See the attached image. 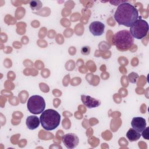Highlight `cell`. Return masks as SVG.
<instances>
[{
  "mask_svg": "<svg viewBox=\"0 0 149 149\" xmlns=\"http://www.w3.org/2000/svg\"><path fill=\"white\" fill-rule=\"evenodd\" d=\"M113 17L119 25L130 27L138 19L139 13L134 6L126 2L119 5Z\"/></svg>",
  "mask_w": 149,
  "mask_h": 149,
  "instance_id": "obj_1",
  "label": "cell"
},
{
  "mask_svg": "<svg viewBox=\"0 0 149 149\" xmlns=\"http://www.w3.org/2000/svg\"><path fill=\"white\" fill-rule=\"evenodd\" d=\"M40 120L42 127L45 130L50 131L59 126L61 122V115L54 109H48L42 112Z\"/></svg>",
  "mask_w": 149,
  "mask_h": 149,
  "instance_id": "obj_2",
  "label": "cell"
},
{
  "mask_svg": "<svg viewBox=\"0 0 149 149\" xmlns=\"http://www.w3.org/2000/svg\"><path fill=\"white\" fill-rule=\"evenodd\" d=\"M113 44L120 51H126L134 43V38L129 31L122 30L115 33L112 38Z\"/></svg>",
  "mask_w": 149,
  "mask_h": 149,
  "instance_id": "obj_3",
  "label": "cell"
},
{
  "mask_svg": "<svg viewBox=\"0 0 149 149\" xmlns=\"http://www.w3.org/2000/svg\"><path fill=\"white\" fill-rule=\"evenodd\" d=\"M130 33L133 38L141 40L146 37L148 31L147 22L141 19H137L130 27Z\"/></svg>",
  "mask_w": 149,
  "mask_h": 149,
  "instance_id": "obj_4",
  "label": "cell"
},
{
  "mask_svg": "<svg viewBox=\"0 0 149 149\" xmlns=\"http://www.w3.org/2000/svg\"><path fill=\"white\" fill-rule=\"evenodd\" d=\"M27 107L30 113L38 115L44 111L45 102L42 97L38 95H34L29 98Z\"/></svg>",
  "mask_w": 149,
  "mask_h": 149,
  "instance_id": "obj_5",
  "label": "cell"
},
{
  "mask_svg": "<svg viewBox=\"0 0 149 149\" xmlns=\"http://www.w3.org/2000/svg\"><path fill=\"white\" fill-rule=\"evenodd\" d=\"M62 142L66 147L72 149L79 144V139L76 134L69 133L62 137Z\"/></svg>",
  "mask_w": 149,
  "mask_h": 149,
  "instance_id": "obj_6",
  "label": "cell"
},
{
  "mask_svg": "<svg viewBox=\"0 0 149 149\" xmlns=\"http://www.w3.org/2000/svg\"><path fill=\"white\" fill-rule=\"evenodd\" d=\"M105 30V25L100 21H94L90 23L89 30L94 36H100L102 35Z\"/></svg>",
  "mask_w": 149,
  "mask_h": 149,
  "instance_id": "obj_7",
  "label": "cell"
},
{
  "mask_svg": "<svg viewBox=\"0 0 149 149\" xmlns=\"http://www.w3.org/2000/svg\"><path fill=\"white\" fill-rule=\"evenodd\" d=\"M81 100L83 104L88 108H96L101 104V101L99 100L91 97L90 95H81Z\"/></svg>",
  "mask_w": 149,
  "mask_h": 149,
  "instance_id": "obj_8",
  "label": "cell"
},
{
  "mask_svg": "<svg viewBox=\"0 0 149 149\" xmlns=\"http://www.w3.org/2000/svg\"><path fill=\"white\" fill-rule=\"evenodd\" d=\"M146 122L142 117H134L131 122L132 128L139 133H141L146 127Z\"/></svg>",
  "mask_w": 149,
  "mask_h": 149,
  "instance_id": "obj_9",
  "label": "cell"
},
{
  "mask_svg": "<svg viewBox=\"0 0 149 149\" xmlns=\"http://www.w3.org/2000/svg\"><path fill=\"white\" fill-rule=\"evenodd\" d=\"M26 123L29 129L34 130L39 126L40 123V120L36 116L30 115L26 118Z\"/></svg>",
  "mask_w": 149,
  "mask_h": 149,
  "instance_id": "obj_10",
  "label": "cell"
},
{
  "mask_svg": "<svg viewBox=\"0 0 149 149\" xmlns=\"http://www.w3.org/2000/svg\"><path fill=\"white\" fill-rule=\"evenodd\" d=\"M141 136V135L140 133L138 132L137 131H136L133 128L129 129L126 133L127 138L131 142L138 140L140 138Z\"/></svg>",
  "mask_w": 149,
  "mask_h": 149,
  "instance_id": "obj_11",
  "label": "cell"
},
{
  "mask_svg": "<svg viewBox=\"0 0 149 149\" xmlns=\"http://www.w3.org/2000/svg\"><path fill=\"white\" fill-rule=\"evenodd\" d=\"M30 6L32 10H39L42 7L40 1H32L30 2Z\"/></svg>",
  "mask_w": 149,
  "mask_h": 149,
  "instance_id": "obj_12",
  "label": "cell"
},
{
  "mask_svg": "<svg viewBox=\"0 0 149 149\" xmlns=\"http://www.w3.org/2000/svg\"><path fill=\"white\" fill-rule=\"evenodd\" d=\"M139 79V74L137 73L132 72L128 75V80L132 83H136Z\"/></svg>",
  "mask_w": 149,
  "mask_h": 149,
  "instance_id": "obj_13",
  "label": "cell"
},
{
  "mask_svg": "<svg viewBox=\"0 0 149 149\" xmlns=\"http://www.w3.org/2000/svg\"><path fill=\"white\" fill-rule=\"evenodd\" d=\"M81 53L83 55H88L90 53V48L88 46H84L81 48Z\"/></svg>",
  "mask_w": 149,
  "mask_h": 149,
  "instance_id": "obj_14",
  "label": "cell"
},
{
  "mask_svg": "<svg viewBox=\"0 0 149 149\" xmlns=\"http://www.w3.org/2000/svg\"><path fill=\"white\" fill-rule=\"evenodd\" d=\"M142 133V136L143 137V138L146 139V140H148L149 137H148V127H147L144 129V130L141 132Z\"/></svg>",
  "mask_w": 149,
  "mask_h": 149,
  "instance_id": "obj_15",
  "label": "cell"
},
{
  "mask_svg": "<svg viewBox=\"0 0 149 149\" xmlns=\"http://www.w3.org/2000/svg\"><path fill=\"white\" fill-rule=\"evenodd\" d=\"M126 1H110L109 2L111 3V4H113V5H120V3H124V2H126Z\"/></svg>",
  "mask_w": 149,
  "mask_h": 149,
  "instance_id": "obj_16",
  "label": "cell"
}]
</instances>
